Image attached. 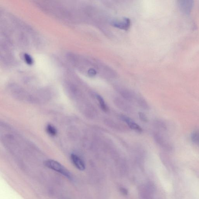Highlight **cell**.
<instances>
[{
  "label": "cell",
  "mask_w": 199,
  "mask_h": 199,
  "mask_svg": "<svg viewBox=\"0 0 199 199\" xmlns=\"http://www.w3.org/2000/svg\"><path fill=\"white\" fill-rule=\"evenodd\" d=\"M44 164L47 168L60 173L69 179H73V176L70 171L58 161L49 160L45 161Z\"/></svg>",
  "instance_id": "cell-1"
},
{
  "label": "cell",
  "mask_w": 199,
  "mask_h": 199,
  "mask_svg": "<svg viewBox=\"0 0 199 199\" xmlns=\"http://www.w3.org/2000/svg\"><path fill=\"white\" fill-rule=\"evenodd\" d=\"M96 99H97L98 101L99 102L100 106L101 108L103 111L106 112L107 111L108 108L106 103H105V101L104 100L103 98L101 96H100L99 95H96Z\"/></svg>",
  "instance_id": "cell-6"
},
{
  "label": "cell",
  "mask_w": 199,
  "mask_h": 199,
  "mask_svg": "<svg viewBox=\"0 0 199 199\" xmlns=\"http://www.w3.org/2000/svg\"><path fill=\"white\" fill-rule=\"evenodd\" d=\"M72 163L76 168L81 171H83L85 169V165L83 161L77 155L72 154L70 156Z\"/></svg>",
  "instance_id": "cell-4"
},
{
  "label": "cell",
  "mask_w": 199,
  "mask_h": 199,
  "mask_svg": "<svg viewBox=\"0 0 199 199\" xmlns=\"http://www.w3.org/2000/svg\"><path fill=\"white\" fill-rule=\"evenodd\" d=\"M121 117L122 120L127 124L128 126L131 129L137 132L141 133L142 132V128L136 122L133 121L131 118H128L127 116H123V115L121 116Z\"/></svg>",
  "instance_id": "cell-3"
},
{
  "label": "cell",
  "mask_w": 199,
  "mask_h": 199,
  "mask_svg": "<svg viewBox=\"0 0 199 199\" xmlns=\"http://www.w3.org/2000/svg\"><path fill=\"white\" fill-rule=\"evenodd\" d=\"M130 24V20L127 18H125L121 22H116L114 23V24L118 28L126 29L129 27Z\"/></svg>",
  "instance_id": "cell-5"
},
{
  "label": "cell",
  "mask_w": 199,
  "mask_h": 199,
  "mask_svg": "<svg viewBox=\"0 0 199 199\" xmlns=\"http://www.w3.org/2000/svg\"><path fill=\"white\" fill-rule=\"evenodd\" d=\"M46 130L47 133L50 136L54 137L56 136L57 134V131L56 128L51 124H49L46 127Z\"/></svg>",
  "instance_id": "cell-7"
},
{
  "label": "cell",
  "mask_w": 199,
  "mask_h": 199,
  "mask_svg": "<svg viewBox=\"0 0 199 199\" xmlns=\"http://www.w3.org/2000/svg\"><path fill=\"white\" fill-rule=\"evenodd\" d=\"M139 116L140 119H141V120L143 121L144 122H146L148 121V119H147V117L145 116V115L144 113H142V112H139Z\"/></svg>",
  "instance_id": "cell-9"
},
{
  "label": "cell",
  "mask_w": 199,
  "mask_h": 199,
  "mask_svg": "<svg viewBox=\"0 0 199 199\" xmlns=\"http://www.w3.org/2000/svg\"><path fill=\"white\" fill-rule=\"evenodd\" d=\"M178 6L182 12L184 13H190L192 9L193 1H178Z\"/></svg>",
  "instance_id": "cell-2"
},
{
  "label": "cell",
  "mask_w": 199,
  "mask_h": 199,
  "mask_svg": "<svg viewBox=\"0 0 199 199\" xmlns=\"http://www.w3.org/2000/svg\"><path fill=\"white\" fill-rule=\"evenodd\" d=\"M191 139L194 144L199 145V131H195L193 133L191 136Z\"/></svg>",
  "instance_id": "cell-8"
}]
</instances>
